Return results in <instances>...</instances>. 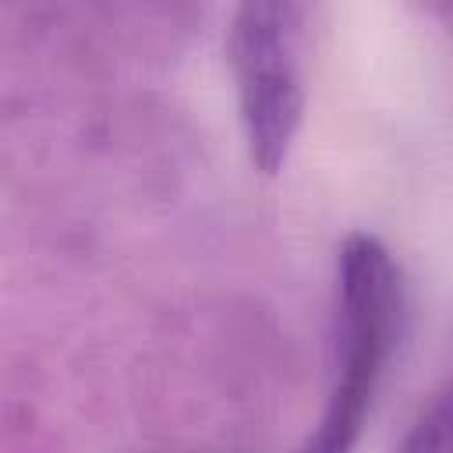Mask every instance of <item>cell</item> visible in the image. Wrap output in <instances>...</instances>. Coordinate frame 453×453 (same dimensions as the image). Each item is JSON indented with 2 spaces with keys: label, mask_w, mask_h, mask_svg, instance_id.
<instances>
[{
  "label": "cell",
  "mask_w": 453,
  "mask_h": 453,
  "mask_svg": "<svg viewBox=\"0 0 453 453\" xmlns=\"http://www.w3.org/2000/svg\"><path fill=\"white\" fill-rule=\"evenodd\" d=\"M407 322V287L389 248L350 234L336 262V365L311 449L343 453L357 442Z\"/></svg>",
  "instance_id": "obj_1"
},
{
  "label": "cell",
  "mask_w": 453,
  "mask_h": 453,
  "mask_svg": "<svg viewBox=\"0 0 453 453\" xmlns=\"http://www.w3.org/2000/svg\"><path fill=\"white\" fill-rule=\"evenodd\" d=\"M311 0H241L230 25V71L251 163L280 173L304 117Z\"/></svg>",
  "instance_id": "obj_2"
}]
</instances>
